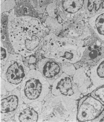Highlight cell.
Returning a JSON list of instances; mask_svg holds the SVG:
<instances>
[{"label": "cell", "mask_w": 104, "mask_h": 122, "mask_svg": "<svg viewBox=\"0 0 104 122\" xmlns=\"http://www.w3.org/2000/svg\"><path fill=\"white\" fill-rule=\"evenodd\" d=\"M95 88L104 85V58L88 71Z\"/></svg>", "instance_id": "obj_16"}, {"label": "cell", "mask_w": 104, "mask_h": 122, "mask_svg": "<svg viewBox=\"0 0 104 122\" xmlns=\"http://www.w3.org/2000/svg\"><path fill=\"white\" fill-rule=\"evenodd\" d=\"M50 92L55 96L61 95L76 100L83 96L74 83L72 77L64 73L52 85Z\"/></svg>", "instance_id": "obj_10"}, {"label": "cell", "mask_w": 104, "mask_h": 122, "mask_svg": "<svg viewBox=\"0 0 104 122\" xmlns=\"http://www.w3.org/2000/svg\"><path fill=\"white\" fill-rule=\"evenodd\" d=\"M62 29L58 35L61 37L85 41L93 34L87 18L75 21L62 22Z\"/></svg>", "instance_id": "obj_9"}, {"label": "cell", "mask_w": 104, "mask_h": 122, "mask_svg": "<svg viewBox=\"0 0 104 122\" xmlns=\"http://www.w3.org/2000/svg\"><path fill=\"white\" fill-rule=\"evenodd\" d=\"M8 92L5 88L4 80L0 77V96L5 95Z\"/></svg>", "instance_id": "obj_26"}, {"label": "cell", "mask_w": 104, "mask_h": 122, "mask_svg": "<svg viewBox=\"0 0 104 122\" xmlns=\"http://www.w3.org/2000/svg\"><path fill=\"white\" fill-rule=\"evenodd\" d=\"M35 65L51 86L63 73L61 63L54 59L40 57Z\"/></svg>", "instance_id": "obj_13"}, {"label": "cell", "mask_w": 104, "mask_h": 122, "mask_svg": "<svg viewBox=\"0 0 104 122\" xmlns=\"http://www.w3.org/2000/svg\"><path fill=\"white\" fill-rule=\"evenodd\" d=\"M15 5V0H6L0 4V14L9 12L14 8Z\"/></svg>", "instance_id": "obj_22"}, {"label": "cell", "mask_w": 104, "mask_h": 122, "mask_svg": "<svg viewBox=\"0 0 104 122\" xmlns=\"http://www.w3.org/2000/svg\"><path fill=\"white\" fill-rule=\"evenodd\" d=\"M45 14H47V15L52 17L54 18L58 17L55 0L48 6L46 10Z\"/></svg>", "instance_id": "obj_25"}, {"label": "cell", "mask_w": 104, "mask_h": 122, "mask_svg": "<svg viewBox=\"0 0 104 122\" xmlns=\"http://www.w3.org/2000/svg\"><path fill=\"white\" fill-rule=\"evenodd\" d=\"M88 70L82 67H78L72 76L74 83L83 96L90 94L95 89L88 73Z\"/></svg>", "instance_id": "obj_14"}, {"label": "cell", "mask_w": 104, "mask_h": 122, "mask_svg": "<svg viewBox=\"0 0 104 122\" xmlns=\"http://www.w3.org/2000/svg\"><path fill=\"white\" fill-rule=\"evenodd\" d=\"M61 65L63 72L72 77L76 69L74 64L64 63H61Z\"/></svg>", "instance_id": "obj_23"}, {"label": "cell", "mask_w": 104, "mask_h": 122, "mask_svg": "<svg viewBox=\"0 0 104 122\" xmlns=\"http://www.w3.org/2000/svg\"><path fill=\"white\" fill-rule=\"evenodd\" d=\"M10 53L0 42V68L3 67L9 58Z\"/></svg>", "instance_id": "obj_24"}, {"label": "cell", "mask_w": 104, "mask_h": 122, "mask_svg": "<svg viewBox=\"0 0 104 122\" xmlns=\"http://www.w3.org/2000/svg\"><path fill=\"white\" fill-rule=\"evenodd\" d=\"M85 49L81 60L74 64L76 69L82 67L87 70L104 58V41L93 33L90 38L84 41Z\"/></svg>", "instance_id": "obj_6"}, {"label": "cell", "mask_w": 104, "mask_h": 122, "mask_svg": "<svg viewBox=\"0 0 104 122\" xmlns=\"http://www.w3.org/2000/svg\"><path fill=\"white\" fill-rule=\"evenodd\" d=\"M30 70L24 57L16 53H10L6 63L0 68V77L4 80L7 92L18 88Z\"/></svg>", "instance_id": "obj_5"}, {"label": "cell", "mask_w": 104, "mask_h": 122, "mask_svg": "<svg viewBox=\"0 0 104 122\" xmlns=\"http://www.w3.org/2000/svg\"><path fill=\"white\" fill-rule=\"evenodd\" d=\"M51 86L36 69H30L18 88L24 103L42 102L51 92Z\"/></svg>", "instance_id": "obj_4"}, {"label": "cell", "mask_w": 104, "mask_h": 122, "mask_svg": "<svg viewBox=\"0 0 104 122\" xmlns=\"http://www.w3.org/2000/svg\"><path fill=\"white\" fill-rule=\"evenodd\" d=\"M78 102L50 92L42 102V122H77Z\"/></svg>", "instance_id": "obj_3"}, {"label": "cell", "mask_w": 104, "mask_h": 122, "mask_svg": "<svg viewBox=\"0 0 104 122\" xmlns=\"http://www.w3.org/2000/svg\"><path fill=\"white\" fill-rule=\"evenodd\" d=\"M102 113H103V114H104V111H103Z\"/></svg>", "instance_id": "obj_28"}, {"label": "cell", "mask_w": 104, "mask_h": 122, "mask_svg": "<svg viewBox=\"0 0 104 122\" xmlns=\"http://www.w3.org/2000/svg\"><path fill=\"white\" fill-rule=\"evenodd\" d=\"M57 13L62 22H72L87 18V0H55Z\"/></svg>", "instance_id": "obj_7"}, {"label": "cell", "mask_w": 104, "mask_h": 122, "mask_svg": "<svg viewBox=\"0 0 104 122\" xmlns=\"http://www.w3.org/2000/svg\"><path fill=\"white\" fill-rule=\"evenodd\" d=\"M104 110V105L91 96H85L79 100L77 120L79 122H91Z\"/></svg>", "instance_id": "obj_8"}, {"label": "cell", "mask_w": 104, "mask_h": 122, "mask_svg": "<svg viewBox=\"0 0 104 122\" xmlns=\"http://www.w3.org/2000/svg\"><path fill=\"white\" fill-rule=\"evenodd\" d=\"M87 20L93 33L104 41V11L87 18Z\"/></svg>", "instance_id": "obj_17"}, {"label": "cell", "mask_w": 104, "mask_h": 122, "mask_svg": "<svg viewBox=\"0 0 104 122\" xmlns=\"http://www.w3.org/2000/svg\"><path fill=\"white\" fill-rule=\"evenodd\" d=\"M43 23L48 29L50 33L57 35H59L62 29V23L58 19V17L54 18L47 15Z\"/></svg>", "instance_id": "obj_19"}, {"label": "cell", "mask_w": 104, "mask_h": 122, "mask_svg": "<svg viewBox=\"0 0 104 122\" xmlns=\"http://www.w3.org/2000/svg\"><path fill=\"white\" fill-rule=\"evenodd\" d=\"M42 103L41 102L24 103L14 115V120L15 122H42Z\"/></svg>", "instance_id": "obj_12"}, {"label": "cell", "mask_w": 104, "mask_h": 122, "mask_svg": "<svg viewBox=\"0 0 104 122\" xmlns=\"http://www.w3.org/2000/svg\"><path fill=\"white\" fill-rule=\"evenodd\" d=\"M35 10L42 16V21L45 16L48 6L55 0H28Z\"/></svg>", "instance_id": "obj_20"}, {"label": "cell", "mask_w": 104, "mask_h": 122, "mask_svg": "<svg viewBox=\"0 0 104 122\" xmlns=\"http://www.w3.org/2000/svg\"><path fill=\"white\" fill-rule=\"evenodd\" d=\"M90 96L104 105V85L95 88L91 93Z\"/></svg>", "instance_id": "obj_21"}, {"label": "cell", "mask_w": 104, "mask_h": 122, "mask_svg": "<svg viewBox=\"0 0 104 122\" xmlns=\"http://www.w3.org/2000/svg\"><path fill=\"white\" fill-rule=\"evenodd\" d=\"M8 16V34L14 52L25 58L36 54L50 33L48 29L38 18L17 17L14 9Z\"/></svg>", "instance_id": "obj_1"}, {"label": "cell", "mask_w": 104, "mask_h": 122, "mask_svg": "<svg viewBox=\"0 0 104 122\" xmlns=\"http://www.w3.org/2000/svg\"><path fill=\"white\" fill-rule=\"evenodd\" d=\"M85 49L84 41L61 37L50 33L36 54L40 57L54 59L60 63L75 64L81 60Z\"/></svg>", "instance_id": "obj_2"}, {"label": "cell", "mask_w": 104, "mask_h": 122, "mask_svg": "<svg viewBox=\"0 0 104 122\" xmlns=\"http://www.w3.org/2000/svg\"><path fill=\"white\" fill-rule=\"evenodd\" d=\"M104 11V0H87L86 17H91Z\"/></svg>", "instance_id": "obj_18"}, {"label": "cell", "mask_w": 104, "mask_h": 122, "mask_svg": "<svg viewBox=\"0 0 104 122\" xmlns=\"http://www.w3.org/2000/svg\"><path fill=\"white\" fill-rule=\"evenodd\" d=\"M15 6L14 10V14L17 16L35 17L42 20V16L35 10L28 0H15Z\"/></svg>", "instance_id": "obj_15"}, {"label": "cell", "mask_w": 104, "mask_h": 122, "mask_svg": "<svg viewBox=\"0 0 104 122\" xmlns=\"http://www.w3.org/2000/svg\"><path fill=\"white\" fill-rule=\"evenodd\" d=\"M5 0H0V4L4 2Z\"/></svg>", "instance_id": "obj_27"}, {"label": "cell", "mask_w": 104, "mask_h": 122, "mask_svg": "<svg viewBox=\"0 0 104 122\" xmlns=\"http://www.w3.org/2000/svg\"><path fill=\"white\" fill-rule=\"evenodd\" d=\"M24 103L18 88L8 92L5 95L0 96V121L14 117Z\"/></svg>", "instance_id": "obj_11"}]
</instances>
